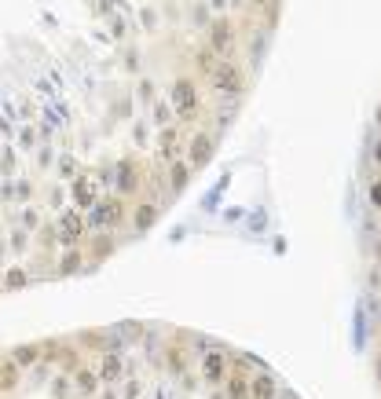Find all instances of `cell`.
I'll return each instance as SVG.
<instances>
[{
  "label": "cell",
  "instance_id": "cell-9",
  "mask_svg": "<svg viewBox=\"0 0 381 399\" xmlns=\"http://www.w3.org/2000/svg\"><path fill=\"white\" fill-rule=\"evenodd\" d=\"M22 286H30V275L26 272H8L4 275V290H22Z\"/></svg>",
  "mask_w": 381,
  "mask_h": 399
},
{
  "label": "cell",
  "instance_id": "cell-7",
  "mask_svg": "<svg viewBox=\"0 0 381 399\" xmlns=\"http://www.w3.org/2000/svg\"><path fill=\"white\" fill-rule=\"evenodd\" d=\"M41 344H19V348L15 352H11V363H15V366H37V363H41Z\"/></svg>",
  "mask_w": 381,
  "mask_h": 399
},
{
  "label": "cell",
  "instance_id": "cell-13",
  "mask_svg": "<svg viewBox=\"0 0 381 399\" xmlns=\"http://www.w3.org/2000/svg\"><path fill=\"white\" fill-rule=\"evenodd\" d=\"M30 195H33V184H19V187H15V198H19V202H26Z\"/></svg>",
  "mask_w": 381,
  "mask_h": 399
},
{
  "label": "cell",
  "instance_id": "cell-5",
  "mask_svg": "<svg viewBox=\"0 0 381 399\" xmlns=\"http://www.w3.org/2000/svg\"><path fill=\"white\" fill-rule=\"evenodd\" d=\"M73 384H78V392L88 399V396H96V392H99V384H103V381H99V374H96V370L78 366V370H73Z\"/></svg>",
  "mask_w": 381,
  "mask_h": 399
},
{
  "label": "cell",
  "instance_id": "cell-10",
  "mask_svg": "<svg viewBox=\"0 0 381 399\" xmlns=\"http://www.w3.org/2000/svg\"><path fill=\"white\" fill-rule=\"evenodd\" d=\"M67 392H70V378H67V374H59L55 384H52V396H55V399H67Z\"/></svg>",
  "mask_w": 381,
  "mask_h": 399
},
{
  "label": "cell",
  "instance_id": "cell-4",
  "mask_svg": "<svg viewBox=\"0 0 381 399\" xmlns=\"http://www.w3.org/2000/svg\"><path fill=\"white\" fill-rule=\"evenodd\" d=\"M121 370H125V363H121L118 352H103V359L96 363V374H99V381H103V384H118L121 381Z\"/></svg>",
  "mask_w": 381,
  "mask_h": 399
},
{
  "label": "cell",
  "instance_id": "cell-2",
  "mask_svg": "<svg viewBox=\"0 0 381 399\" xmlns=\"http://www.w3.org/2000/svg\"><path fill=\"white\" fill-rule=\"evenodd\" d=\"M85 235V220H81V213L78 209H67L59 216V242L62 246H70V242H81Z\"/></svg>",
  "mask_w": 381,
  "mask_h": 399
},
{
  "label": "cell",
  "instance_id": "cell-12",
  "mask_svg": "<svg viewBox=\"0 0 381 399\" xmlns=\"http://www.w3.org/2000/svg\"><path fill=\"white\" fill-rule=\"evenodd\" d=\"M22 224H26V227H37V224H41V216H37L33 209H22Z\"/></svg>",
  "mask_w": 381,
  "mask_h": 399
},
{
  "label": "cell",
  "instance_id": "cell-1",
  "mask_svg": "<svg viewBox=\"0 0 381 399\" xmlns=\"http://www.w3.org/2000/svg\"><path fill=\"white\" fill-rule=\"evenodd\" d=\"M161 213H165V209H161V202L147 198L143 205H136V209H132V231H136V235H147V231L161 220Z\"/></svg>",
  "mask_w": 381,
  "mask_h": 399
},
{
  "label": "cell",
  "instance_id": "cell-6",
  "mask_svg": "<svg viewBox=\"0 0 381 399\" xmlns=\"http://www.w3.org/2000/svg\"><path fill=\"white\" fill-rule=\"evenodd\" d=\"M78 272H85V253L81 249H67L59 256V272L55 275L67 278V275H78Z\"/></svg>",
  "mask_w": 381,
  "mask_h": 399
},
{
  "label": "cell",
  "instance_id": "cell-3",
  "mask_svg": "<svg viewBox=\"0 0 381 399\" xmlns=\"http://www.w3.org/2000/svg\"><path fill=\"white\" fill-rule=\"evenodd\" d=\"M70 195H73V209H96V179H88V176H81V179H73L70 184Z\"/></svg>",
  "mask_w": 381,
  "mask_h": 399
},
{
  "label": "cell",
  "instance_id": "cell-11",
  "mask_svg": "<svg viewBox=\"0 0 381 399\" xmlns=\"http://www.w3.org/2000/svg\"><path fill=\"white\" fill-rule=\"evenodd\" d=\"M121 396H125V399H136V396H139V381H136V378H132V381H125Z\"/></svg>",
  "mask_w": 381,
  "mask_h": 399
},
{
  "label": "cell",
  "instance_id": "cell-8",
  "mask_svg": "<svg viewBox=\"0 0 381 399\" xmlns=\"http://www.w3.org/2000/svg\"><path fill=\"white\" fill-rule=\"evenodd\" d=\"M19 370L22 366H15V363H0V389L4 392H11L19 384Z\"/></svg>",
  "mask_w": 381,
  "mask_h": 399
},
{
  "label": "cell",
  "instance_id": "cell-14",
  "mask_svg": "<svg viewBox=\"0 0 381 399\" xmlns=\"http://www.w3.org/2000/svg\"><path fill=\"white\" fill-rule=\"evenodd\" d=\"M99 399H118V392H114L110 384H103V396H99Z\"/></svg>",
  "mask_w": 381,
  "mask_h": 399
}]
</instances>
